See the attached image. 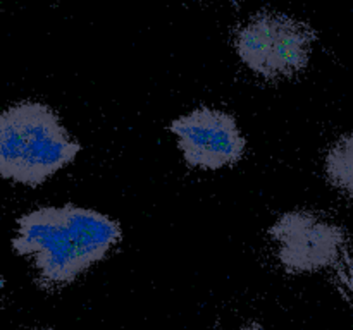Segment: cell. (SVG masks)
I'll list each match as a JSON object with an SVG mask.
<instances>
[{"instance_id": "1", "label": "cell", "mask_w": 353, "mask_h": 330, "mask_svg": "<svg viewBox=\"0 0 353 330\" xmlns=\"http://www.w3.org/2000/svg\"><path fill=\"white\" fill-rule=\"evenodd\" d=\"M121 239L123 229L109 215L69 203L23 215L12 248L31 260L42 287L59 289L102 261Z\"/></svg>"}, {"instance_id": "2", "label": "cell", "mask_w": 353, "mask_h": 330, "mask_svg": "<svg viewBox=\"0 0 353 330\" xmlns=\"http://www.w3.org/2000/svg\"><path fill=\"white\" fill-rule=\"evenodd\" d=\"M57 112L40 102H21L0 112V177L36 188L78 157Z\"/></svg>"}, {"instance_id": "3", "label": "cell", "mask_w": 353, "mask_h": 330, "mask_svg": "<svg viewBox=\"0 0 353 330\" xmlns=\"http://www.w3.org/2000/svg\"><path fill=\"white\" fill-rule=\"evenodd\" d=\"M314 33L298 19L279 12H260L236 33L240 60L265 79L290 77L307 67Z\"/></svg>"}, {"instance_id": "4", "label": "cell", "mask_w": 353, "mask_h": 330, "mask_svg": "<svg viewBox=\"0 0 353 330\" xmlns=\"http://www.w3.org/2000/svg\"><path fill=\"white\" fill-rule=\"evenodd\" d=\"M277 244L276 257L291 275L314 274L332 267L345 248L346 236L339 225L312 212H286L269 229Z\"/></svg>"}, {"instance_id": "5", "label": "cell", "mask_w": 353, "mask_h": 330, "mask_svg": "<svg viewBox=\"0 0 353 330\" xmlns=\"http://www.w3.org/2000/svg\"><path fill=\"white\" fill-rule=\"evenodd\" d=\"M169 131L190 167L217 170L243 158L247 140L231 114L212 107H198L174 119Z\"/></svg>"}, {"instance_id": "6", "label": "cell", "mask_w": 353, "mask_h": 330, "mask_svg": "<svg viewBox=\"0 0 353 330\" xmlns=\"http://www.w3.org/2000/svg\"><path fill=\"white\" fill-rule=\"evenodd\" d=\"M328 181L346 194H353V134H346L326 155Z\"/></svg>"}, {"instance_id": "7", "label": "cell", "mask_w": 353, "mask_h": 330, "mask_svg": "<svg viewBox=\"0 0 353 330\" xmlns=\"http://www.w3.org/2000/svg\"><path fill=\"white\" fill-rule=\"evenodd\" d=\"M341 279L343 282H345V285L350 289V292L353 294V255L346 260L345 263V268H343V274H341Z\"/></svg>"}, {"instance_id": "8", "label": "cell", "mask_w": 353, "mask_h": 330, "mask_svg": "<svg viewBox=\"0 0 353 330\" xmlns=\"http://www.w3.org/2000/svg\"><path fill=\"white\" fill-rule=\"evenodd\" d=\"M241 330H265L262 325H258V323H250V325H247L245 329H241Z\"/></svg>"}, {"instance_id": "9", "label": "cell", "mask_w": 353, "mask_h": 330, "mask_svg": "<svg viewBox=\"0 0 353 330\" xmlns=\"http://www.w3.org/2000/svg\"><path fill=\"white\" fill-rule=\"evenodd\" d=\"M2 287H4V279L0 277V291H2Z\"/></svg>"}]
</instances>
